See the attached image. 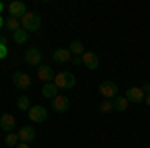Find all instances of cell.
Masks as SVG:
<instances>
[{
    "label": "cell",
    "mask_w": 150,
    "mask_h": 148,
    "mask_svg": "<svg viewBox=\"0 0 150 148\" xmlns=\"http://www.w3.org/2000/svg\"><path fill=\"white\" fill-rule=\"evenodd\" d=\"M42 96H44V98H50V100H54V98L58 96V86L54 84V82L44 84V86H42Z\"/></svg>",
    "instance_id": "cell-15"
},
{
    "label": "cell",
    "mask_w": 150,
    "mask_h": 148,
    "mask_svg": "<svg viewBox=\"0 0 150 148\" xmlns=\"http://www.w3.org/2000/svg\"><path fill=\"white\" fill-rule=\"evenodd\" d=\"M98 110H100L102 114L112 112V110H114V102H112V100H102V102L98 104Z\"/></svg>",
    "instance_id": "cell-22"
},
{
    "label": "cell",
    "mask_w": 150,
    "mask_h": 148,
    "mask_svg": "<svg viewBox=\"0 0 150 148\" xmlns=\"http://www.w3.org/2000/svg\"><path fill=\"white\" fill-rule=\"evenodd\" d=\"M0 28H4V18H2V14H0Z\"/></svg>",
    "instance_id": "cell-28"
},
{
    "label": "cell",
    "mask_w": 150,
    "mask_h": 148,
    "mask_svg": "<svg viewBox=\"0 0 150 148\" xmlns=\"http://www.w3.org/2000/svg\"><path fill=\"white\" fill-rule=\"evenodd\" d=\"M52 110H54V112H58V114L68 112V110H70V100H68V96L58 94L56 98L52 100Z\"/></svg>",
    "instance_id": "cell-5"
},
{
    "label": "cell",
    "mask_w": 150,
    "mask_h": 148,
    "mask_svg": "<svg viewBox=\"0 0 150 148\" xmlns=\"http://www.w3.org/2000/svg\"><path fill=\"white\" fill-rule=\"evenodd\" d=\"M72 64H76V66H82V56H74V58H72Z\"/></svg>",
    "instance_id": "cell-24"
},
{
    "label": "cell",
    "mask_w": 150,
    "mask_h": 148,
    "mask_svg": "<svg viewBox=\"0 0 150 148\" xmlns=\"http://www.w3.org/2000/svg\"><path fill=\"white\" fill-rule=\"evenodd\" d=\"M124 96H126V100H128V102H134V104L144 102V98H146L144 90H142V88H138V86H134V88H128Z\"/></svg>",
    "instance_id": "cell-8"
},
{
    "label": "cell",
    "mask_w": 150,
    "mask_h": 148,
    "mask_svg": "<svg viewBox=\"0 0 150 148\" xmlns=\"http://www.w3.org/2000/svg\"><path fill=\"white\" fill-rule=\"evenodd\" d=\"M28 118H30L32 122H44L48 118V110L44 106H32V108L28 110Z\"/></svg>",
    "instance_id": "cell-6"
},
{
    "label": "cell",
    "mask_w": 150,
    "mask_h": 148,
    "mask_svg": "<svg viewBox=\"0 0 150 148\" xmlns=\"http://www.w3.org/2000/svg\"><path fill=\"white\" fill-rule=\"evenodd\" d=\"M54 84L58 86V90L60 88H72L76 84V78H74L72 72H58L54 76Z\"/></svg>",
    "instance_id": "cell-3"
},
{
    "label": "cell",
    "mask_w": 150,
    "mask_h": 148,
    "mask_svg": "<svg viewBox=\"0 0 150 148\" xmlns=\"http://www.w3.org/2000/svg\"><path fill=\"white\" fill-rule=\"evenodd\" d=\"M70 50L68 48H56L54 52H52V58L56 60V62H60V64H66V62H70Z\"/></svg>",
    "instance_id": "cell-14"
},
{
    "label": "cell",
    "mask_w": 150,
    "mask_h": 148,
    "mask_svg": "<svg viewBox=\"0 0 150 148\" xmlns=\"http://www.w3.org/2000/svg\"><path fill=\"white\" fill-rule=\"evenodd\" d=\"M70 54H72V56H82V54H84V52H86V50H84V44H82L80 40H74V42H70Z\"/></svg>",
    "instance_id": "cell-17"
},
{
    "label": "cell",
    "mask_w": 150,
    "mask_h": 148,
    "mask_svg": "<svg viewBox=\"0 0 150 148\" xmlns=\"http://www.w3.org/2000/svg\"><path fill=\"white\" fill-rule=\"evenodd\" d=\"M12 38H14L16 44H24V42L28 40V32H26L24 28H20V30H16V32L12 34Z\"/></svg>",
    "instance_id": "cell-20"
},
{
    "label": "cell",
    "mask_w": 150,
    "mask_h": 148,
    "mask_svg": "<svg viewBox=\"0 0 150 148\" xmlns=\"http://www.w3.org/2000/svg\"><path fill=\"white\" fill-rule=\"evenodd\" d=\"M144 102H146V106L150 108V94H146V98H144Z\"/></svg>",
    "instance_id": "cell-26"
},
{
    "label": "cell",
    "mask_w": 150,
    "mask_h": 148,
    "mask_svg": "<svg viewBox=\"0 0 150 148\" xmlns=\"http://www.w3.org/2000/svg\"><path fill=\"white\" fill-rule=\"evenodd\" d=\"M54 70L50 68L48 64H40L38 66V80H42L44 84H48V82H54Z\"/></svg>",
    "instance_id": "cell-12"
},
{
    "label": "cell",
    "mask_w": 150,
    "mask_h": 148,
    "mask_svg": "<svg viewBox=\"0 0 150 148\" xmlns=\"http://www.w3.org/2000/svg\"><path fill=\"white\" fill-rule=\"evenodd\" d=\"M16 134H18V138H20V142H26V144H28V142H32V140L36 138V130L32 128V126H22V128H18Z\"/></svg>",
    "instance_id": "cell-13"
},
{
    "label": "cell",
    "mask_w": 150,
    "mask_h": 148,
    "mask_svg": "<svg viewBox=\"0 0 150 148\" xmlns=\"http://www.w3.org/2000/svg\"><path fill=\"white\" fill-rule=\"evenodd\" d=\"M4 144H6V146H18V144H20V138H18V134H16V132H8V134H6V138H4Z\"/></svg>",
    "instance_id": "cell-19"
},
{
    "label": "cell",
    "mask_w": 150,
    "mask_h": 148,
    "mask_svg": "<svg viewBox=\"0 0 150 148\" xmlns=\"http://www.w3.org/2000/svg\"><path fill=\"white\" fill-rule=\"evenodd\" d=\"M2 10H4V4H2V2H0V14H2Z\"/></svg>",
    "instance_id": "cell-29"
},
{
    "label": "cell",
    "mask_w": 150,
    "mask_h": 148,
    "mask_svg": "<svg viewBox=\"0 0 150 148\" xmlns=\"http://www.w3.org/2000/svg\"><path fill=\"white\" fill-rule=\"evenodd\" d=\"M142 90H144V94H150V82H144L142 84Z\"/></svg>",
    "instance_id": "cell-25"
},
{
    "label": "cell",
    "mask_w": 150,
    "mask_h": 148,
    "mask_svg": "<svg viewBox=\"0 0 150 148\" xmlns=\"http://www.w3.org/2000/svg\"><path fill=\"white\" fill-rule=\"evenodd\" d=\"M24 62L28 64V66H40L42 64V52L38 50V48H28L26 50V54H24Z\"/></svg>",
    "instance_id": "cell-4"
},
{
    "label": "cell",
    "mask_w": 150,
    "mask_h": 148,
    "mask_svg": "<svg viewBox=\"0 0 150 148\" xmlns=\"http://www.w3.org/2000/svg\"><path fill=\"white\" fill-rule=\"evenodd\" d=\"M30 76L28 74H24V72H14L12 74V84L16 86V88H20V90H26L28 86H30Z\"/></svg>",
    "instance_id": "cell-7"
},
{
    "label": "cell",
    "mask_w": 150,
    "mask_h": 148,
    "mask_svg": "<svg viewBox=\"0 0 150 148\" xmlns=\"http://www.w3.org/2000/svg\"><path fill=\"white\" fill-rule=\"evenodd\" d=\"M40 24H42V20H40V16L36 12H26L22 18H20V26H22L26 32H38L40 30Z\"/></svg>",
    "instance_id": "cell-1"
},
{
    "label": "cell",
    "mask_w": 150,
    "mask_h": 148,
    "mask_svg": "<svg viewBox=\"0 0 150 148\" xmlns=\"http://www.w3.org/2000/svg\"><path fill=\"white\" fill-rule=\"evenodd\" d=\"M16 148H30V146H28L26 142H20V144H18V146H16Z\"/></svg>",
    "instance_id": "cell-27"
},
{
    "label": "cell",
    "mask_w": 150,
    "mask_h": 148,
    "mask_svg": "<svg viewBox=\"0 0 150 148\" xmlns=\"http://www.w3.org/2000/svg\"><path fill=\"white\" fill-rule=\"evenodd\" d=\"M82 64L88 70H96L100 66V58H98V54H94V52H84L82 54Z\"/></svg>",
    "instance_id": "cell-11"
},
{
    "label": "cell",
    "mask_w": 150,
    "mask_h": 148,
    "mask_svg": "<svg viewBox=\"0 0 150 148\" xmlns=\"http://www.w3.org/2000/svg\"><path fill=\"white\" fill-rule=\"evenodd\" d=\"M4 26H6V30H10L12 34L16 32V30H20L22 26H20V18H14V16H8L6 18V22H4Z\"/></svg>",
    "instance_id": "cell-16"
},
{
    "label": "cell",
    "mask_w": 150,
    "mask_h": 148,
    "mask_svg": "<svg viewBox=\"0 0 150 148\" xmlns=\"http://www.w3.org/2000/svg\"><path fill=\"white\" fill-rule=\"evenodd\" d=\"M6 56H8V46H6V42H0V60Z\"/></svg>",
    "instance_id": "cell-23"
},
{
    "label": "cell",
    "mask_w": 150,
    "mask_h": 148,
    "mask_svg": "<svg viewBox=\"0 0 150 148\" xmlns=\"http://www.w3.org/2000/svg\"><path fill=\"white\" fill-rule=\"evenodd\" d=\"M112 102H114V110H118V112H126L128 104H130L126 100V96H118V98H114Z\"/></svg>",
    "instance_id": "cell-18"
},
{
    "label": "cell",
    "mask_w": 150,
    "mask_h": 148,
    "mask_svg": "<svg viewBox=\"0 0 150 148\" xmlns=\"http://www.w3.org/2000/svg\"><path fill=\"white\" fill-rule=\"evenodd\" d=\"M98 92H100L102 100H114V98H118V84L114 80H104L98 86Z\"/></svg>",
    "instance_id": "cell-2"
},
{
    "label": "cell",
    "mask_w": 150,
    "mask_h": 148,
    "mask_svg": "<svg viewBox=\"0 0 150 148\" xmlns=\"http://www.w3.org/2000/svg\"><path fill=\"white\" fill-rule=\"evenodd\" d=\"M0 128L8 134V132H14V128H16V118L12 116V114L4 112L2 116H0Z\"/></svg>",
    "instance_id": "cell-10"
},
{
    "label": "cell",
    "mask_w": 150,
    "mask_h": 148,
    "mask_svg": "<svg viewBox=\"0 0 150 148\" xmlns=\"http://www.w3.org/2000/svg\"><path fill=\"white\" fill-rule=\"evenodd\" d=\"M16 106L22 110V112H28L32 106H30V100H28V96H18V100H16Z\"/></svg>",
    "instance_id": "cell-21"
},
{
    "label": "cell",
    "mask_w": 150,
    "mask_h": 148,
    "mask_svg": "<svg viewBox=\"0 0 150 148\" xmlns=\"http://www.w3.org/2000/svg\"><path fill=\"white\" fill-rule=\"evenodd\" d=\"M8 12H10V16H14V18H22L28 10H26V4H24L22 0H14V2L8 4Z\"/></svg>",
    "instance_id": "cell-9"
}]
</instances>
